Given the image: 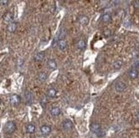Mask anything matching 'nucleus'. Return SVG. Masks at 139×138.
<instances>
[{"mask_svg": "<svg viewBox=\"0 0 139 138\" xmlns=\"http://www.w3.org/2000/svg\"><path fill=\"white\" fill-rule=\"evenodd\" d=\"M90 129H91V132L96 134L98 137H102V136L104 135V132H102V127H101V125L97 123L91 124Z\"/></svg>", "mask_w": 139, "mask_h": 138, "instance_id": "nucleus-2", "label": "nucleus"}, {"mask_svg": "<svg viewBox=\"0 0 139 138\" xmlns=\"http://www.w3.org/2000/svg\"><path fill=\"white\" fill-rule=\"evenodd\" d=\"M79 21L81 25L86 26V25H88V23H89V18L88 16H86V15H81V16H79Z\"/></svg>", "mask_w": 139, "mask_h": 138, "instance_id": "nucleus-10", "label": "nucleus"}, {"mask_svg": "<svg viewBox=\"0 0 139 138\" xmlns=\"http://www.w3.org/2000/svg\"><path fill=\"white\" fill-rule=\"evenodd\" d=\"M45 54L44 52H39L36 55L34 56V61H37V62H39V61H42L44 59H45Z\"/></svg>", "mask_w": 139, "mask_h": 138, "instance_id": "nucleus-14", "label": "nucleus"}, {"mask_svg": "<svg viewBox=\"0 0 139 138\" xmlns=\"http://www.w3.org/2000/svg\"><path fill=\"white\" fill-rule=\"evenodd\" d=\"M40 131L44 136H48L51 132V127L49 125H44L40 127Z\"/></svg>", "mask_w": 139, "mask_h": 138, "instance_id": "nucleus-6", "label": "nucleus"}, {"mask_svg": "<svg viewBox=\"0 0 139 138\" xmlns=\"http://www.w3.org/2000/svg\"><path fill=\"white\" fill-rule=\"evenodd\" d=\"M56 93H57V91H55L54 88H50V89H49L48 91H47L46 94H47V95H48L49 97L53 98V97H55V95H56Z\"/></svg>", "mask_w": 139, "mask_h": 138, "instance_id": "nucleus-18", "label": "nucleus"}, {"mask_svg": "<svg viewBox=\"0 0 139 138\" xmlns=\"http://www.w3.org/2000/svg\"><path fill=\"white\" fill-rule=\"evenodd\" d=\"M38 77H39V79L41 82H45L47 79V74L45 73H44V72H41V73H39Z\"/></svg>", "mask_w": 139, "mask_h": 138, "instance_id": "nucleus-20", "label": "nucleus"}, {"mask_svg": "<svg viewBox=\"0 0 139 138\" xmlns=\"http://www.w3.org/2000/svg\"><path fill=\"white\" fill-rule=\"evenodd\" d=\"M138 71L136 68H132L130 70V72H129V77L131 79H135L138 78Z\"/></svg>", "mask_w": 139, "mask_h": 138, "instance_id": "nucleus-13", "label": "nucleus"}, {"mask_svg": "<svg viewBox=\"0 0 139 138\" xmlns=\"http://www.w3.org/2000/svg\"><path fill=\"white\" fill-rule=\"evenodd\" d=\"M86 46V44L84 40H79L78 43H77V48L79 49V50H83V49L85 48Z\"/></svg>", "mask_w": 139, "mask_h": 138, "instance_id": "nucleus-19", "label": "nucleus"}, {"mask_svg": "<svg viewBox=\"0 0 139 138\" xmlns=\"http://www.w3.org/2000/svg\"><path fill=\"white\" fill-rule=\"evenodd\" d=\"M0 104H1V100H0Z\"/></svg>", "mask_w": 139, "mask_h": 138, "instance_id": "nucleus-25", "label": "nucleus"}, {"mask_svg": "<svg viewBox=\"0 0 139 138\" xmlns=\"http://www.w3.org/2000/svg\"><path fill=\"white\" fill-rule=\"evenodd\" d=\"M8 3H9L8 0H3V1H0V3H1L2 5H6Z\"/></svg>", "mask_w": 139, "mask_h": 138, "instance_id": "nucleus-22", "label": "nucleus"}, {"mask_svg": "<svg viewBox=\"0 0 139 138\" xmlns=\"http://www.w3.org/2000/svg\"><path fill=\"white\" fill-rule=\"evenodd\" d=\"M35 125H33V124H28V125H27V127H26V131H27V133L29 134H33L35 132Z\"/></svg>", "mask_w": 139, "mask_h": 138, "instance_id": "nucleus-16", "label": "nucleus"}, {"mask_svg": "<svg viewBox=\"0 0 139 138\" xmlns=\"http://www.w3.org/2000/svg\"><path fill=\"white\" fill-rule=\"evenodd\" d=\"M101 20H102V22L104 23H108L111 21V20H112V17H111V15H109V14H104V15H102V17H101Z\"/></svg>", "mask_w": 139, "mask_h": 138, "instance_id": "nucleus-15", "label": "nucleus"}, {"mask_svg": "<svg viewBox=\"0 0 139 138\" xmlns=\"http://www.w3.org/2000/svg\"><path fill=\"white\" fill-rule=\"evenodd\" d=\"M47 66H48V67L50 70H55V69H56V67H57V64L55 62V60H53V59L49 60L48 62H47Z\"/></svg>", "mask_w": 139, "mask_h": 138, "instance_id": "nucleus-12", "label": "nucleus"}, {"mask_svg": "<svg viewBox=\"0 0 139 138\" xmlns=\"http://www.w3.org/2000/svg\"><path fill=\"white\" fill-rule=\"evenodd\" d=\"M62 128L64 131H71L73 128V125L69 119H66L62 122Z\"/></svg>", "mask_w": 139, "mask_h": 138, "instance_id": "nucleus-5", "label": "nucleus"}, {"mask_svg": "<svg viewBox=\"0 0 139 138\" xmlns=\"http://www.w3.org/2000/svg\"><path fill=\"white\" fill-rule=\"evenodd\" d=\"M57 45H58V48L61 49V50H65L67 47V41L63 39H60L58 40V43H57Z\"/></svg>", "mask_w": 139, "mask_h": 138, "instance_id": "nucleus-8", "label": "nucleus"}, {"mask_svg": "<svg viewBox=\"0 0 139 138\" xmlns=\"http://www.w3.org/2000/svg\"><path fill=\"white\" fill-rule=\"evenodd\" d=\"M13 18H14V15L13 14L11 13V12H8V13H6L4 15V16H3V21H5V22L7 23H11L13 22Z\"/></svg>", "mask_w": 139, "mask_h": 138, "instance_id": "nucleus-9", "label": "nucleus"}, {"mask_svg": "<svg viewBox=\"0 0 139 138\" xmlns=\"http://www.w3.org/2000/svg\"><path fill=\"white\" fill-rule=\"evenodd\" d=\"M50 114L52 116H54V117H55V116H59L61 114V109L57 107H53V108L50 109Z\"/></svg>", "mask_w": 139, "mask_h": 138, "instance_id": "nucleus-17", "label": "nucleus"}, {"mask_svg": "<svg viewBox=\"0 0 139 138\" xmlns=\"http://www.w3.org/2000/svg\"><path fill=\"white\" fill-rule=\"evenodd\" d=\"M135 3H136V5H138L139 7V1H136V2H135Z\"/></svg>", "mask_w": 139, "mask_h": 138, "instance_id": "nucleus-23", "label": "nucleus"}, {"mask_svg": "<svg viewBox=\"0 0 139 138\" xmlns=\"http://www.w3.org/2000/svg\"><path fill=\"white\" fill-rule=\"evenodd\" d=\"M25 99H26V102H27V104H31L33 102V95L31 91H25Z\"/></svg>", "mask_w": 139, "mask_h": 138, "instance_id": "nucleus-7", "label": "nucleus"}, {"mask_svg": "<svg viewBox=\"0 0 139 138\" xmlns=\"http://www.w3.org/2000/svg\"><path fill=\"white\" fill-rule=\"evenodd\" d=\"M126 83H124V82H122V81L117 82L116 85H115V91H116L117 92L124 91L125 90H126Z\"/></svg>", "mask_w": 139, "mask_h": 138, "instance_id": "nucleus-4", "label": "nucleus"}, {"mask_svg": "<svg viewBox=\"0 0 139 138\" xmlns=\"http://www.w3.org/2000/svg\"><path fill=\"white\" fill-rule=\"evenodd\" d=\"M21 96L18 95H15V94L11 95L10 97H9V101H10V103L13 106H17L18 104L21 103Z\"/></svg>", "mask_w": 139, "mask_h": 138, "instance_id": "nucleus-3", "label": "nucleus"}, {"mask_svg": "<svg viewBox=\"0 0 139 138\" xmlns=\"http://www.w3.org/2000/svg\"><path fill=\"white\" fill-rule=\"evenodd\" d=\"M16 130V125H15V122L13 121H8L4 125V132L8 134V135H10L13 134Z\"/></svg>", "mask_w": 139, "mask_h": 138, "instance_id": "nucleus-1", "label": "nucleus"}, {"mask_svg": "<svg viewBox=\"0 0 139 138\" xmlns=\"http://www.w3.org/2000/svg\"><path fill=\"white\" fill-rule=\"evenodd\" d=\"M113 67H114V68L115 70L120 69L121 67H122V61H115V62L114 63Z\"/></svg>", "mask_w": 139, "mask_h": 138, "instance_id": "nucleus-21", "label": "nucleus"}, {"mask_svg": "<svg viewBox=\"0 0 139 138\" xmlns=\"http://www.w3.org/2000/svg\"><path fill=\"white\" fill-rule=\"evenodd\" d=\"M16 28H17V23L16 22L9 23L7 27V30H8V32H9V33H15Z\"/></svg>", "mask_w": 139, "mask_h": 138, "instance_id": "nucleus-11", "label": "nucleus"}, {"mask_svg": "<svg viewBox=\"0 0 139 138\" xmlns=\"http://www.w3.org/2000/svg\"><path fill=\"white\" fill-rule=\"evenodd\" d=\"M137 118H138V121H139V111H138V114H137Z\"/></svg>", "mask_w": 139, "mask_h": 138, "instance_id": "nucleus-24", "label": "nucleus"}]
</instances>
